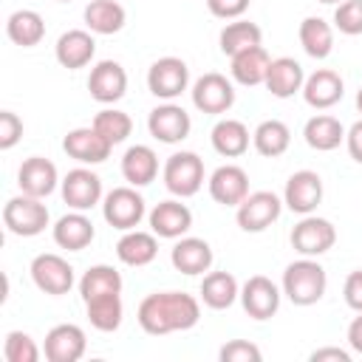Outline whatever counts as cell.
<instances>
[{"label": "cell", "mask_w": 362, "mask_h": 362, "mask_svg": "<svg viewBox=\"0 0 362 362\" xmlns=\"http://www.w3.org/2000/svg\"><path fill=\"white\" fill-rule=\"evenodd\" d=\"M201 320V305L187 291H156L139 305V325L150 337H164L170 331H187Z\"/></svg>", "instance_id": "obj_1"}, {"label": "cell", "mask_w": 362, "mask_h": 362, "mask_svg": "<svg viewBox=\"0 0 362 362\" xmlns=\"http://www.w3.org/2000/svg\"><path fill=\"white\" fill-rule=\"evenodd\" d=\"M325 286L328 277L317 260H294L283 272V291L294 305H314L317 300H322Z\"/></svg>", "instance_id": "obj_2"}, {"label": "cell", "mask_w": 362, "mask_h": 362, "mask_svg": "<svg viewBox=\"0 0 362 362\" xmlns=\"http://www.w3.org/2000/svg\"><path fill=\"white\" fill-rule=\"evenodd\" d=\"M3 223L8 226V232H14L20 238H34L48 226V209H45V204H40V198L23 192V195L6 201Z\"/></svg>", "instance_id": "obj_3"}, {"label": "cell", "mask_w": 362, "mask_h": 362, "mask_svg": "<svg viewBox=\"0 0 362 362\" xmlns=\"http://www.w3.org/2000/svg\"><path fill=\"white\" fill-rule=\"evenodd\" d=\"M164 184L173 195H181V198L195 195L204 184V161L187 150L173 153L164 164Z\"/></svg>", "instance_id": "obj_4"}, {"label": "cell", "mask_w": 362, "mask_h": 362, "mask_svg": "<svg viewBox=\"0 0 362 362\" xmlns=\"http://www.w3.org/2000/svg\"><path fill=\"white\" fill-rule=\"evenodd\" d=\"M189 68L178 57H161L147 71V88L158 99H175L181 90H187Z\"/></svg>", "instance_id": "obj_5"}, {"label": "cell", "mask_w": 362, "mask_h": 362, "mask_svg": "<svg viewBox=\"0 0 362 362\" xmlns=\"http://www.w3.org/2000/svg\"><path fill=\"white\" fill-rule=\"evenodd\" d=\"M31 277H34V283H37L40 291L54 294V297L68 294L71 286H74V269H71V263L65 257L54 255V252L37 255L31 260Z\"/></svg>", "instance_id": "obj_6"}, {"label": "cell", "mask_w": 362, "mask_h": 362, "mask_svg": "<svg viewBox=\"0 0 362 362\" xmlns=\"http://www.w3.org/2000/svg\"><path fill=\"white\" fill-rule=\"evenodd\" d=\"M105 221L113 229H133L144 218V198L133 187H116L105 198Z\"/></svg>", "instance_id": "obj_7"}, {"label": "cell", "mask_w": 362, "mask_h": 362, "mask_svg": "<svg viewBox=\"0 0 362 362\" xmlns=\"http://www.w3.org/2000/svg\"><path fill=\"white\" fill-rule=\"evenodd\" d=\"M280 198L274 192H252L238 204V226L243 232H263L280 218Z\"/></svg>", "instance_id": "obj_8"}, {"label": "cell", "mask_w": 362, "mask_h": 362, "mask_svg": "<svg viewBox=\"0 0 362 362\" xmlns=\"http://www.w3.org/2000/svg\"><path fill=\"white\" fill-rule=\"evenodd\" d=\"M240 303H243V311L252 320H269L280 308V291H277V286L266 274H255V277H249L243 283Z\"/></svg>", "instance_id": "obj_9"}, {"label": "cell", "mask_w": 362, "mask_h": 362, "mask_svg": "<svg viewBox=\"0 0 362 362\" xmlns=\"http://www.w3.org/2000/svg\"><path fill=\"white\" fill-rule=\"evenodd\" d=\"M192 102H195V107L204 110V113H223V110H229L232 102H235V88H232V82H229L223 74L209 71V74H204V76L195 82V88H192Z\"/></svg>", "instance_id": "obj_10"}, {"label": "cell", "mask_w": 362, "mask_h": 362, "mask_svg": "<svg viewBox=\"0 0 362 362\" xmlns=\"http://www.w3.org/2000/svg\"><path fill=\"white\" fill-rule=\"evenodd\" d=\"M337 243V229L331 226V221L325 218H303L294 229H291V246L311 257V255H322Z\"/></svg>", "instance_id": "obj_11"}, {"label": "cell", "mask_w": 362, "mask_h": 362, "mask_svg": "<svg viewBox=\"0 0 362 362\" xmlns=\"http://www.w3.org/2000/svg\"><path fill=\"white\" fill-rule=\"evenodd\" d=\"M88 90L102 105L119 102L124 96V90H127V74H124V68L116 59H102L90 71V76H88Z\"/></svg>", "instance_id": "obj_12"}, {"label": "cell", "mask_w": 362, "mask_h": 362, "mask_svg": "<svg viewBox=\"0 0 362 362\" xmlns=\"http://www.w3.org/2000/svg\"><path fill=\"white\" fill-rule=\"evenodd\" d=\"M110 141L90 124V127H76V130H71L65 139H62V150L71 156V158H76V161H82V164H99V161H105L107 156H110Z\"/></svg>", "instance_id": "obj_13"}, {"label": "cell", "mask_w": 362, "mask_h": 362, "mask_svg": "<svg viewBox=\"0 0 362 362\" xmlns=\"http://www.w3.org/2000/svg\"><path fill=\"white\" fill-rule=\"evenodd\" d=\"M147 127H150V136L164 141V144H175L181 139L189 136V113L178 105H158L156 110H150V119H147Z\"/></svg>", "instance_id": "obj_14"}, {"label": "cell", "mask_w": 362, "mask_h": 362, "mask_svg": "<svg viewBox=\"0 0 362 362\" xmlns=\"http://www.w3.org/2000/svg\"><path fill=\"white\" fill-rule=\"evenodd\" d=\"M209 195L212 201L223 204V206H238L246 195H249V175L243 167L238 164H223L212 173L209 178Z\"/></svg>", "instance_id": "obj_15"}, {"label": "cell", "mask_w": 362, "mask_h": 362, "mask_svg": "<svg viewBox=\"0 0 362 362\" xmlns=\"http://www.w3.org/2000/svg\"><path fill=\"white\" fill-rule=\"evenodd\" d=\"M85 354V331L74 322L54 325L45 334V359L48 362H76Z\"/></svg>", "instance_id": "obj_16"}, {"label": "cell", "mask_w": 362, "mask_h": 362, "mask_svg": "<svg viewBox=\"0 0 362 362\" xmlns=\"http://www.w3.org/2000/svg\"><path fill=\"white\" fill-rule=\"evenodd\" d=\"M62 198H65L68 206H74L79 212L90 209L102 198V181H99V175L90 173V170H85V167L71 170L65 175V181H62Z\"/></svg>", "instance_id": "obj_17"}, {"label": "cell", "mask_w": 362, "mask_h": 362, "mask_svg": "<svg viewBox=\"0 0 362 362\" xmlns=\"http://www.w3.org/2000/svg\"><path fill=\"white\" fill-rule=\"evenodd\" d=\"M322 201V178L314 170H300L286 181V204L291 212L308 215Z\"/></svg>", "instance_id": "obj_18"}, {"label": "cell", "mask_w": 362, "mask_h": 362, "mask_svg": "<svg viewBox=\"0 0 362 362\" xmlns=\"http://www.w3.org/2000/svg\"><path fill=\"white\" fill-rule=\"evenodd\" d=\"M17 184H20V189L25 195H34V198L51 195L54 187H57V167L42 156H31V158H25L20 164Z\"/></svg>", "instance_id": "obj_19"}, {"label": "cell", "mask_w": 362, "mask_h": 362, "mask_svg": "<svg viewBox=\"0 0 362 362\" xmlns=\"http://www.w3.org/2000/svg\"><path fill=\"white\" fill-rule=\"evenodd\" d=\"M342 93H345L342 76L331 68H320L303 82V96L311 107H331L342 99Z\"/></svg>", "instance_id": "obj_20"}, {"label": "cell", "mask_w": 362, "mask_h": 362, "mask_svg": "<svg viewBox=\"0 0 362 362\" xmlns=\"http://www.w3.org/2000/svg\"><path fill=\"white\" fill-rule=\"evenodd\" d=\"M170 260L181 274H204L212 266V246L204 238H181L173 246Z\"/></svg>", "instance_id": "obj_21"}, {"label": "cell", "mask_w": 362, "mask_h": 362, "mask_svg": "<svg viewBox=\"0 0 362 362\" xmlns=\"http://www.w3.org/2000/svg\"><path fill=\"white\" fill-rule=\"evenodd\" d=\"M93 51H96V42L88 31L82 28H71L65 31L59 40H57V59L62 68L68 71H76V68H85L90 59H93Z\"/></svg>", "instance_id": "obj_22"}, {"label": "cell", "mask_w": 362, "mask_h": 362, "mask_svg": "<svg viewBox=\"0 0 362 362\" xmlns=\"http://www.w3.org/2000/svg\"><path fill=\"white\" fill-rule=\"evenodd\" d=\"M303 82H305L303 65H300L297 59H291V57H277V59H272L263 85L272 90V96L288 99V96H294V93L303 88Z\"/></svg>", "instance_id": "obj_23"}, {"label": "cell", "mask_w": 362, "mask_h": 362, "mask_svg": "<svg viewBox=\"0 0 362 362\" xmlns=\"http://www.w3.org/2000/svg\"><path fill=\"white\" fill-rule=\"evenodd\" d=\"M150 226L158 238H181L192 226V212L178 201H161L150 212Z\"/></svg>", "instance_id": "obj_24"}, {"label": "cell", "mask_w": 362, "mask_h": 362, "mask_svg": "<svg viewBox=\"0 0 362 362\" xmlns=\"http://www.w3.org/2000/svg\"><path fill=\"white\" fill-rule=\"evenodd\" d=\"M93 223H90V218H85L79 209L76 212H71V215H62L59 221H57V226H54V240H57V246H62V249H68V252H82L90 240H93Z\"/></svg>", "instance_id": "obj_25"}, {"label": "cell", "mask_w": 362, "mask_h": 362, "mask_svg": "<svg viewBox=\"0 0 362 362\" xmlns=\"http://www.w3.org/2000/svg\"><path fill=\"white\" fill-rule=\"evenodd\" d=\"M269 65H272V57L266 54V48L252 45V48L232 57V76L240 85H260V82H266Z\"/></svg>", "instance_id": "obj_26"}, {"label": "cell", "mask_w": 362, "mask_h": 362, "mask_svg": "<svg viewBox=\"0 0 362 362\" xmlns=\"http://www.w3.org/2000/svg\"><path fill=\"white\" fill-rule=\"evenodd\" d=\"M116 255L127 266H147L158 255L156 235L139 232V229H127V235H122V240L116 243Z\"/></svg>", "instance_id": "obj_27"}, {"label": "cell", "mask_w": 362, "mask_h": 362, "mask_svg": "<svg viewBox=\"0 0 362 362\" xmlns=\"http://www.w3.org/2000/svg\"><path fill=\"white\" fill-rule=\"evenodd\" d=\"M156 173H158V158H156V153L147 144H136V147H130L124 153V158H122V175L133 187L150 184L156 178Z\"/></svg>", "instance_id": "obj_28"}, {"label": "cell", "mask_w": 362, "mask_h": 362, "mask_svg": "<svg viewBox=\"0 0 362 362\" xmlns=\"http://www.w3.org/2000/svg\"><path fill=\"white\" fill-rule=\"evenodd\" d=\"M212 147L226 156V158H238L246 153L249 147V130L243 122L238 119H221L215 127H212Z\"/></svg>", "instance_id": "obj_29"}, {"label": "cell", "mask_w": 362, "mask_h": 362, "mask_svg": "<svg viewBox=\"0 0 362 362\" xmlns=\"http://www.w3.org/2000/svg\"><path fill=\"white\" fill-rule=\"evenodd\" d=\"M127 14L116 0H90L85 6V23L96 34H116L122 31Z\"/></svg>", "instance_id": "obj_30"}, {"label": "cell", "mask_w": 362, "mask_h": 362, "mask_svg": "<svg viewBox=\"0 0 362 362\" xmlns=\"http://www.w3.org/2000/svg\"><path fill=\"white\" fill-rule=\"evenodd\" d=\"M6 34H8V40H11L14 45L31 48V45H37V42L42 40V34H45V23H42V17H40L37 11H31V8H20V11H14V14L8 17V23H6Z\"/></svg>", "instance_id": "obj_31"}, {"label": "cell", "mask_w": 362, "mask_h": 362, "mask_svg": "<svg viewBox=\"0 0 362 362\" xmlns=\"http://www.w3.org/2000/svg\"><path fill=\"white\" fill-rule=\"evenodd\" d=\"M238 280L229 274V272H209L201 283V300L204 305L221 311V308H229L238 297Z\"/></svg>", "instance_id": "obj_32"}, {"label": "cell", "mask_w": 362, "mask_h": 362, "mask_svg": "<svg viewBox=\"0 0 362 362\" xmlns=\"http://www.w3.org/2000/svg\"><path fill=\"white\" fill-rule=\"evenodd\" d=\"M300 42H303L308 57L325 59L334 48V28L322 17H305L300 23Z\"/></svg>", "instance_id": "obj_33"}, {"label": "cell", "mask_w": 362, "mask_h": 362, "mask_svg": "<svg viewBox=\"0 0 362 362\" xmlns=\"http://www.w3.org/2000/svg\"><path fill=\"white\" fill-rule=\"evenodd\" d=\"M303 136H305L308 147L325 153V150L339 147V141L345 139V130H342L339 119H334V116H328V113H320V116H314V119L305 122Z\"/></svg>", "instance_id": "obj_34"}, {"label": "cell", "mask_w": 362, "mask_h": 362, "mask_svg": "<svg viewBox=\"0 0 362 362\" xmlns=\"http://www.w3.org/2000/svg\"><path fill=\"white\" fill-rule=\"evenodd\" d=\"M122 291V274L113 269V266H90L82 280H79V294L82 300H93V297H102V294H119Z\"/></svg>", "instance_id": "obj_35"}, {"label": "cell", "mask_w": 362, "mask_h": 362, "mask_svg": "<svg viewBox=\"0 0 362 362\" xmlns=\"http://www.w3.org/2000/svg\"><path fill=\"white\" fill-rule=\"evenodd\" d=\"M288 141H291V130L280 119H266L255 130V150L260 156H266V158L283 156L288 150Z\"/></svg>", "instance_id": "obj_36"}, {"label": "cell", "mask_w": 362, "mask_h": 362, "mask_svg": "<svg viewBox=\"0 0 362 362\" xmlns=\"http://www.w3.org/2000/svg\"><path fill=\"white\" fill-rule=\"evenodd\" d=\"M260 37H263V31H260L257 23L238 20V23L223 25L218 42H221V51H223L226 57H235V54H240V51H246V48H252V45H260Z\"/></svg>", "instance_id": "obj_37"}, {"label": "cell", "mask_w": 362, "mask_h": 362, "mask_svg": "<svg viewBox=\"0 0 362 362\" xmlns=\"http://www.w3.org/2000/svg\"><path fill=\"white\" fill-rule=\"evenodd\" d=\"M85 308H88V320H90V325H93L96 331H116V328L122 325L124 308H122L119 294L93 297V300L85 303Z\"/></svg>", "instance_id": "obj_38"}, {"label": "cell", "mask_w": 362, "mask_h": 362, "mask_svg": "<svg viewBox=\"0 0 362 362\" xmlns=\"http://www.w3.org/2000/svg\"><path fill=\"white\" fill-rule=\"evenodd\" d=\"M93 127L110 141V144H122L127 136H130V130H133V119L124 113V110H99L96 116H93Z\"/></svg>", "instance_id": "obj_39"}, {"label": "cell", "mask_w": 362, "mask_h": 362, "mask_svg": "<svg viewBox=\"0 0 362 362\" xmlns=\"http://www.w3.org/2000/svg\"><path fill=\"white\" fill-rule=\"evenodd\" d=\"M3 356L6 362H37L40 351L34 345V339L23 331H8L6 334V345H3Z\"/></svg>", "instance_id": "obj_40"}, {"label": "cell", "mask_w": 362, "mask_h": 362, "mask_svg": "<svg viewBox=\"0 0 362 362\" xmlns=\"http://www.w3.org/2000/svg\"><path fill=\"white\" fill-rule=\"evenodd\" d=\"M334 23L342 34H362V0H342L334 11Z\"/></svg>", "instance_id": "obj_41"}, {"label": "cell", "mask_w": 362, "mask_h": 362, "mask_svg": "<svg viewBox=\"0 0 362 362\" xmlns=\"http://www.w3.org/2000/svg\"><path fill=\"white\" fill-rule=\"evenodd\" d=\"M218 359H221V362H260L263 354H260V348L252 345V342L232 339V342H226V345L221 348Z\"/></svg>", "instance_id": "obj_42"}, {"label": "cell", "mask_w": 362, "mask_h": 362, "mask_svg": "<svg viewBox=\"0 0 362 362\" xmlns=\"http://www.w3.org/2000/svg\"><path fill=\"white\" fill-rule=\"evenodd\" d=\"M20 136H23V122L17 119V113L0 110V147L3 150L14 147L20 141Z\"/></svg>", "instance_id": "obj_43"}, {"label": "cell", "mask_w": 362, "mask_h": 362, "mask_svg": "<svg viewBox=\"0 0 362 362\" xmlns=\"http://www.w3.org/2000/svg\"><path fill=\"white\" fill-rule=\"evenodd\" d=\"M209 11L221 20H232V17H240L246 8H249V0H206Z\"/></svg>", "instance_id": "obj_44"}, {"label": "cell", "mask_w": 362, "mask_h": 362, "mask_svg": "<svg viewBox=\"0 0 362 362\" xmlns=\"http://www.w3.org/2000/svg\"><path fill=\"white\" fill-rule=\"evenodd\" d=\"M342 294H345V303H348L354 311H362V269H356V272L348 274Z\"/></svg>", "instance_id": "obj_45"}, {"label": "cell", "mask_w": 362, "mask_h": 362, "mask_svg": "<svg viewBox=\"0 0 362 362\" xmlns=\"http://www.w3.org/2000/svg\"><path fill=\"white\" fill-rule=\"evenodd\" d=\"M311 362H351V354L342 348H320L308 356Z\"/></svg>", "instance_id": "obj_46"}, {"label": "cell", "mask_w": 362, "mask_h": 362, "mask_svg": "<svg viewBox=\"0 0 362 362\" xmlns=\"http://www.w3.org/2000/svg\"><path fill=\"white\" fill-rule=\"evenodd\" d=\"M345 139H348V153H351V158L362 164V122H356V124L348 130Z\"/></svg>", "instance_id": "obj_47"}, {"label": "cell", "mask_w": 362, "mask_h": 362, "mask_svg": "<svg viewBox=\"0 0 362 362\" xmlns=\"http://www.w3.org/2000/svg\"><path fill=\"white\" fill-rule=\"evenodd\" d=\"M348 342H351L354 351L362 354V311H359V317H354V322L348 325Z\"/></svg>", "instance_id": "obj_48"}, {"label": "cell", "mask_w": 362, "mask_h": 362, "mask_svg": "<svg viewBox=\"0 0 362 362\" xmlns=\"http://www.w3.org/2000/svg\"><path fill=\"white\" fill-rule=\"evenodd\" d=\"M356 107H359V113H362V88H359V93H356Z\"/></svg>", "instance_id": "obj_49"}, {"label": "cell", "mask_w": 362, "mask_h": 362, "mask_svg": "<svg viewBox=\"0 0 362 362\" xmlns=\"http://www.w3.org/2000/svg\"><path fill=\"white\" fill-rule=\"evenodd\" d=\"M320 3H339V0H320Z\"/></svg>", "instance_id": "obj_50"}, {"label": "cell", "mask_w": 362, "mask_h": 362, "mask_svg": "<svg viewBox=\"0 0 362 362\" xmlns=\"http://www.w3.org/2000/svg\"><path fill=\"white\" fill-rule=\"evenodd\" d=\"M59 3H68V0H59Z\"/></svg>", "instance_id": "obj_51"}]
</instances>
